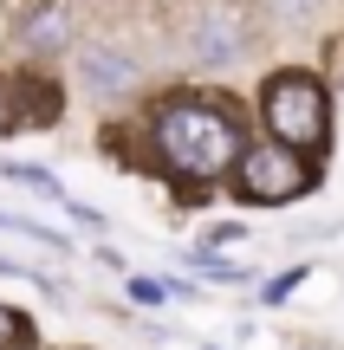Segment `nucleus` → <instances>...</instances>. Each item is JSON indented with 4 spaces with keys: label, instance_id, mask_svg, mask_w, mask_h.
Returning a JSON list of instances; mask_svg holds the SVG:
<instances>
[{
    "label": "nucleus",
    "instance_id": "ddd939ff",
    "mask_svg": "<svg viewBox=\"0 0 344 350\" xmlns=\"http://www.w3.org/2000/svg\"><path fill=\"white\" fill-rule=\"evenodd\" d=\"M208 350H215V344H208Z\"/></svg>",
    "mask_w": 344,
    "mask_h": 350
},
{
    "label": "nucleus",
    "instance_id": "f03ea898",
    "mask_svg": "<svg viewBox=\"0 0 344 350\" xmlns=\"http://www.w3.org/2000/svg\"><path fill=\"white\" fill-rule=\"evenodd\" d=\"M260 124H267L273 143H286V150H325V137H332V98H325V85L312 72H280L260 85Z\"/></svg>",
    "mask_w": 344,
    "mask_h": 350
},
{
    "label": "nucleus",
    "instance_id": "6e6552de",
    "mask_svg": "<svg viewBox=\"0 0 344 350\" xmlns=\"http://www.w3.org/2000/svg\"><path fill=\"white\" fill-rule=\"evenodd\" d=\"M33 344H39L33 318H26V312H13V305H0V350H33Z\"/></svg>",
    "mask_w": 344,
    "mask_h": 350
},
{
    "label": "nucleus",
    "instance_id": "39448f33",
    "mask_svg": "<svg viewBox=\"0 0 344 350\" xmlns=\"http://www.w3.org/2000/svg\"><path fill=\"white\" fill-rule=\"evenodd\" d=\"M78 72H85V91H91V98H124V91L137 85L130 59H124V52H104V46H85V52H78Z\"/></svg>",
    "mask_w": 344,
    "mask_h": 350
},
{
    "label": "nucleus",
    "instance_id": "1a4fd4ad",
    "mask_svg": "<svg viewBox=\"0 0 344 350\" xmlns=\"http://www.w3.org/2000/svg\"><path fill=\"white\" fill-rule=\"evenodd\" d=\"M0 182H20V188H33V195H46V201H65L59 182H52L46 169H33V163H0Z\"/></svg>",
    "mask_w": 344,
    "mask_h": 350
},
{
    "label": "nucleus",
    "instance_id": "9b49d317",
    "mask_svg": "<svg viewBox=\"0 0 344 350\" xmlns=\"http://www.w3.org/2000/svg\"><path fill=\"white\" fill-rule=\"evenodd\" d=\"M299 279H306V273H299V266H293V273H280V279H267V292H260V299H267V305L293 299V286H299Z\"/></svg>",
    "mask_w": 344,
    "mask_h": 350
},
{
    "label": "nucleus",
    "instance_id": "0eeeda50",
    "mask_svg": "<svg viewBox=\"0 0 344 350\" xmlns=\"http://www.w3.org/2000/svg\"><path fill=\"white\" fill-rule=\"evenodd\" d=\"M65 39H72V20H65V7L33 13V26H26V46H33V52H59Z\"/></svg>",
    "mask_w": 344,
    "mask_h": 350
},
{
    "label": "nucleus",
    "instance_id": "9d476101",
    "mask_svg": "<svg viewBox=\"0 0 344 350\" xmlns=\"http://www.w3.org/2000/svg\"><path fill=\"white\" fill-rule=\"evenodd\" d=\"M182 292H189L182 279H130V299L137 305H163V299H182Z\"/></svg>",
    "mask_w": 344,
    "mask_h": 350
},
{
    "label": "nucleus",
    "instance_id": "423d86ee",
    "mask_svg": "<svg viewBox=\"0 0 344 350\" xmlns=\"http://www.w3.org/2000/svg\"><path fill=\"white\" fill-rule=\"evenodd\" d=\"M13 111H20V130H46L59 117V91L46 78H13Z\"/></svg>",
    "mask_w": 344,
    "mask_h": 350
},
{
    "label": "nucleus",
    "instance_id": "7ed1b4c3",
    "mask_svg": "<svg viewBox=\"0 0 344 350\" xmlns=\"http://www.w3.org/2000/svg\"><path fill=\"white\" fill-rule=\"evenodd\" d=\"M234 195L254 201V208H280V201H299L312 188V163L299 150H286V143H247L241 156H234Z\"/></svg>",
    "mask_w": 344,
    "mask_h": 350
},
{
    "label": "nucleus",
    "instance_id": "f8f14e48",
    "mask_svg": "<svg viewBox=\"0 0 344 350\" xmlns=\"http://www.w3.org/2000/svg\"><path fill=\"white\" fill-rule=\"evenodd\" d=\"M7 130H20V111H13V85L0 78V137H7Z\"/></svg>",
    "mask_w": 344,
    "mask_h": 350
},
{
    "label": "nucleus",
    "instance_id": "f257e3e1",
    "mask_svg": "<svg viewBox=\"0 0 344 350\" xmlns=\"http://www.w3.org/2000/svg\"><path fill=\"white\" fill-rule=\"evenodd\" d=\"M150 137H156V156L163 169H176L182 182H221L234 169V156L247 150L241 137V117L228 111L221 98H169L150 111Z\"/></svg>",
    "mask_w": 344,
    "mask_h": 350
},
{
    "label": "nucleus",
    "instance_id": "20e7f679",
    "mask_svg": "<svg viewBox=\"0 0 344 350\" xmlns=\"http://www.w3.org/2000/svg\"><path fill=\"white\" fill-rule=\"evenodd\" d=\"M247 46V33H241V20H234L228 7H215V13H202V20L189 26V52L202 65H228L234 52Z\"/></svg>",
    "mask_w": 344,
    "mask_h": 350
}]
</instances>
